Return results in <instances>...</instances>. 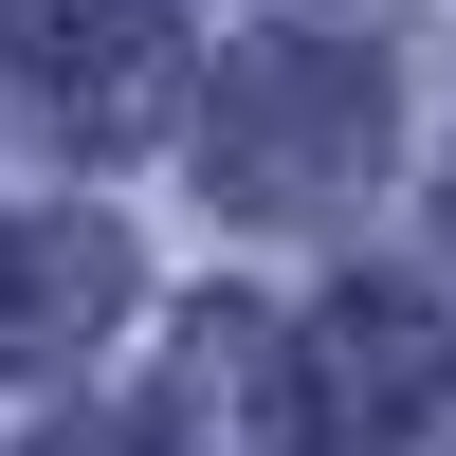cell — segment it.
Listing matches in <instances>:
<instances>
[{
    "instance_id": "6da1fadb",
    "label": "cell",
    "mask_w": 456,
    "mask_h": 456,
    "mask_svg": "<svg viewBox=\"0 0 456 456\" xmlns=\"http://www.w3.org/2000/svg\"><path fill=\"white\" fill-rule=\"evenodd\" d=\"M201 146H219V183H238L256 219H311L329 183L384 146V73H365V55H292V37H256V55H219Z\"/></svg>"
},
{
    "instance_id": "7a4b0ae2",
    "label": "cell",
    "mask_w": 456,
    "mask_h": 456,
    "mask_svg": "<svg viewBox=\"0 0 456 456\" xmlns=\"http://www.w3.org/2000/svg\"><path fill=\"white\" fill-rule=\"evenodd\" d=\"M456 420V347L420 292H347L311 329V438H438Z\"/></svg>"
},
{
    "instance_id": "3957f363",
    "label": "cell",
    "mask_w": 456,
    "mask_h": 456,
    "mask_svg": "<svg viewBox=\"0 0 456 456\" xmlns=\"http://www.w3.org/2000/svg\"><path fill=\"white\" fill-rule=\"evenodd\" d=\"M110 292H128L110 219H0V365H55Z\"/></svg>"
},
{
    "instance_id": "277c9868",
    "label": "cell",
    "mask_w": 456,
    "mask_h": 456,
    "mask_svg": "<svg viewBox=\"0 0 456 456\" xmlns=\"http://www.w3.org/2000/svg\"><path fill=\"white\" fill-rule=\"evenodd\" d=\"M438 456H456V420H438Z\"/></svg>"
}]
</instances>
